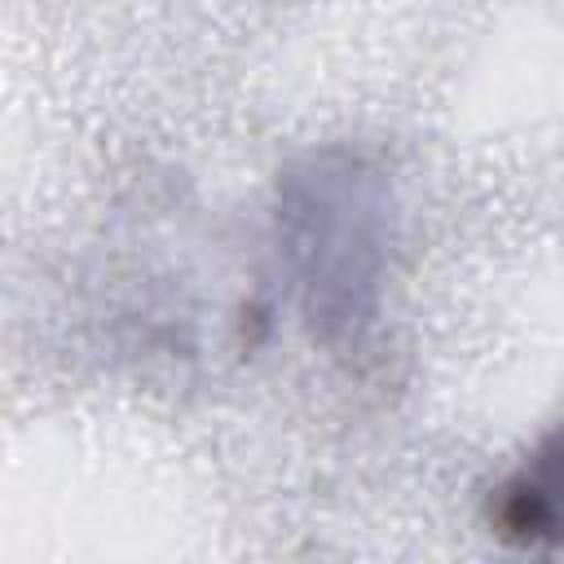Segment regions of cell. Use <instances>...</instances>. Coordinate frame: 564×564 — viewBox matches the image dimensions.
I'll use <instances>...</instances> for the list:
<instances>
[{
  "mask_svg": "<svg viewBox=\"0 0 564 564\" xmlns=\"http://www.w3.org/2000/svg\"><path fill=\"white\" fill-rule=\"evenodd\" d=\"M278 238L313 330L330 344L357 339L375 322L388 251L383 181L348 154L291 167L278 189Z\"/></svg>",
  "mask_w": 564,
  "mask_h": 564,
  "instance_id": "cell-1",
  "label": "cell"
}]
</instances>
